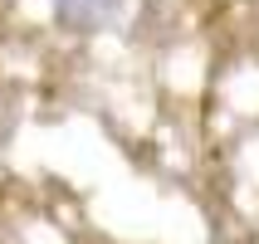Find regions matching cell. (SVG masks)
Instances as JSON below:
<instances>
[{"label":"cell","mask_w":259,"mask_h":244,"mask_svg":"<svg viewBox=\"0 0 259 244\" xmlns=\"http://www.w3.org/2000/svg\"><path fill=\"white\" fill-rule=\"evenodd\" d=\"M127 0H54L59 25L69 29H108L113 20H122Z\"/></svg>","instance_id":"1"}]
</instances>
